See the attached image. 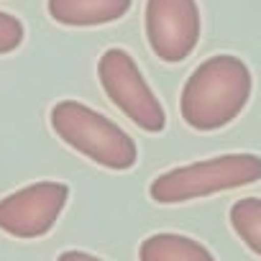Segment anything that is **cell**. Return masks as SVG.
I'll return each instance as SVG.
<instances>
[{
  "label": "cell",
  "mask_w": 261,
  "mask_h": 261,
  "mask_svg": "<svg viewBox=\"0 0 261 261\" xmlns=\"http://www.w3.org/2000/svg\"><path fill=\"white\" fill-rule=\"evenodd\" d=\"M251 69L233 54L205 59L187 77L179 97L182 118L195 130H218L233 123L251 97Z\"/></svg>",
  "instance_id": "1"
},
{
  "label": "cell",
  "mask_w": 261,
  "mask_h": 261,
  "mask_svg": "<svg viewBox=\"0 0 261 261\" xmlns=\"http://www.w3.org/2000/svg\"><path fill=\"white\" fill-rule=\"evenodd\" d=\"M49 120L54 134L69 149L105 169L125 172L139 162V149L134 139L118 123H113L110 118H105L85 102L62 100L51 108Z\"/></svg>",
  "instance_id": "2"
},
{
  "label": "cell",
  "mask_w": 261,
  "mask_h": 261,
  "mask_svg": "<svg viewBox=\"0 0 261 261\" xmlns=\"http://www.w3.org/2000/svg\"><path fill=\"white\" fill-rule=\"evenodd\" d=\"M261 179V156L256 154H223L205 162L185 164L159 174L149 195L159 205L190 202L225 190H238Z\"/></svg>",
  "instance_id": "3"
},
{
  "label": "cell",
  "mask_w": 261,
  "mask_h": 261,
  "mask_svg": "<svg viewBox=\"0 0 261 261\" xmlns=\"http://www.w3.org/2000/svg\"><path fill=\"white\" fill-rule=\"evenodd\" d=\"M97 80L108 100L141 130L162 134L167 125L164 108L149 82L144 80L136 59L125 49H108L97 62Z\"/></svg>",
  "instance_id": "4"
},
{
  "label": "cell",
  "mask_w": 261,
  "mask_h": 261,
  "mask_svg": "<svg viewBox=\"0 0 261 261\" xmlns=\"http://www.w3.org/2000/svg\"><path fill=\"white\" fill-rule=\"evenodd\" d=\"M67 200L69 187L64 182H34L21 187L0 200V230L23 241L41 238L57 225Z\"/></svg>",
  "instance_id": "5"
},
{
  "label": "cell",
  "mask_w": 261,
  "mask_h": 261,
  "mask_svg": "<svg viewBox=\"0 0 261 261\" xmlns=\"http://www.w3.org/2000/svg\"><path fill=\"white\" fill-rule=\"evenodd\" d=\"M200 31L197 0H146V39L162 62H185L195 51Z\"/></svg>",
  "instance_id": "6"
},
{
  "label": "cell",
  "mask_w": 261,
  "mask_h": 261,
  "mask_svg": "<svg viewBox=\"0 0 261 261\" xmlns=\"http://www.w3.org/2000/svg\"><path fill=\"white\" fill-rule=\"evenodd\" d=\"M130 3L134 0H46V11L62 26L87 29L120 21Z\"/></svg>",
  "instance_id": "7"
},
{
  "label": "cell",
  "mask_w": 261,
  "mask_h": 261,
  "mask_svg": "<svg viewBox=\"0 0 261 261\" xmlns=\"http://www.w3.org/2000/svg\"><path fill=\"white\" fill-rule=\"evenodd\" d=\"M141 261H215V256L195 238L179 233H154L139 248Z\"/></svg>",
  "instance_id": "8"
},
{
  "label": "cell",
  "mask_w": 261,
  "mask_h": 261,
  "mask_svg": "<svg viewBox=\"0 0 261 261\" xmlns=\"http://www.w3.org/2000/svg\"><path fill=\"white\" fill-rule=\"evenodd\" d=\"M230 225L236 236L261 256V197H243L230 205Z\"/></svg>",
  "instance_id": "9"
},
{
  "label": "cell",
  "mask_w": 261,
  "mask_h": 261,
  "mask_svg": "<svg viewBox=\"0 0 261 261\" xmlns=\"http://www.w3.org/2000/svg\"><path fill=\"white\" fill-rule=\"evenodd\" d=\"M23 36H26L23 23H21L16 16L0 11V54L16 51V49L23 44Z\"/></svg>",
  "instance_id": "10"
},
{
  "label": "cell",
  "mask_w": 261,
  "mask_h": 261,
  "mask_svg": "<svg viewBox=\"0 0 261 261\" xmlns=\"http://www.w3.org/2000/svg\"><path fill=\"white\" fill-rule=\"evenodd\" d=\"M57 261H102V258H97V256H92V253H87V251H77V248H72V251L59 253Z\"/></svg>",
  "instance_id": "11"
}]
</instances>
